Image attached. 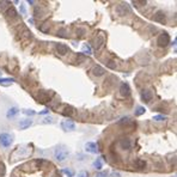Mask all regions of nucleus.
Returning <instances> with one entry per match:
<instances>
[{"label":"nucleus","mask_w":177,"mask_h":177,"mask_svg":"<svg viewBox=\"0 0 177 177\" xmlns=\"http://www.w3.org/2000/svg\"><path fill=\"white\" fill-rule=\"evenodd\" d=\"M68 156V150L65 146H59L54 151V157L58 162H64Z\"/></svg>","instance_id":"obj_1"},{"label":"nucleus","mask_w":177,"mask_h":177,"mask_svg":"<svg viewBox=\"0 0 177 177\" xmlns=\"http://www.w3.org/2000/svg\"><path fill=\"white\" fill-rule=\"evenodd\" d=\"M116 12L118 16H127L131 13V7L127 3H122L116 6Z\"/></svg>","instance_id":"obj_2"},{"label":"nucleus","mask_w":177,"mask_h":177,"mask_svg":"<svg viewBox=\"0 0 177 177\" xmlns=\"http://www.w3.org/2000/svg\"><path fill=\"white\" fill-rule=\"evenodd\" d=\"M157 43L159 47H166L169 43H170V36L166 34V32H163L159 35V37L157 40Z\"/></svg>","instance_id":"obj_3"},{"label":"nucleus","mask_w":177,"mask_h":177,"mask_svg":"<svg viewBox=\"0 0 177 177\" xmlns=\"http://www.w3.org/2000/svg\"><path fill=\"white\" fill-rule=\"evenodd\" d=\"M35 97H36L37 102H41V103H46V102H49V101H50L49 93H48L47 91H44V90L39 91L36 95H35Z\"/></svg>","instance_id":"obj_4"},{"label":"nucleus","mask_w":177,"mask_h":177,"mask_svg":"<svg viewBox=\"0 0 177 177\" xmlns=\"http://www.w3.org/2000/svg\"><path fill=\"white\" fill-rule=\"evenodd\" d=\"M0 144H1L4 147H9L12 144V136L7 133L0 134Z\"/></svg>","instance_id":"obj_5"},{"label":"nucleus","mask_w":177,"mask_h":177,"mask_svg":"<svg viewBox=\"0 0 177 177\" xmlns=\"http://www.w3.org/2000/svg\"><path fill=\"white\" fill-rule=\"evenodd\" d=\"M120 146H121L122 150H126V151L131 150V148H132V140H131L129 138H123V139H121V140H120Z\"/></svg>","instance_id":"obj_6"},{"label":"nucleus","mask_w":177,"mask_h":177,"mask_svg":"<svg viewBox=\"0 0 177 177\" xmlns=\"http://www.w3.org/2000/svg\"><path fill=\"white\" fill-rule=\"evenodd\" d=\"M104 41H105V39H104L103 35H97L96 39L93 40V47H95V49H99L103 46Z\"/></svg>","instance_id":"obj_7"},{"label":"nucleus","mask_w":177,"mask_h":177,"mask_svg":"<svg viewBox=\"0 0 177 177\" xmlns=\"http://www.w3.org/2000/svg\"><path fill=\"white\" fill-rule=\"evenodd\" d=\"M120 93L122 96H125V97H127V96L131 95V88H129V86H128L127 83H122L121 84V86H120Z\"/></svg>","instance_id":"obj_8"},{"label":"nucleus","mask_w":177,"mask_h":177,"mask_svg":"<svg viewBox=\"0 0 177 177\" xmlns=\"http://www.w3.org/2000/svg\"><path fill=\"white\" fill-rule=\"evenodd\" d=\"M55 49H56V51L59 53L60 55H65V54L68 53V47L66 44H64V43H56L55 44Z\"/></svg>","instance_id":"obj_9"},{"label":"nucleus","mask_w":177,"mask_h":177,"mask_svg":"<svg viewBox=\"0 0 177 177\" xmlns=\"http://www.w3.org/2000/svg\"><path fill=\"white\" fill-rule=\"evenodd\" d=\"M85 150L88 153H98V146L95 143H87L85 145Z\"/></svg>","instance_id":"obj_10"},{"label":"nucleus","mask_w":177,"mask_h":177,"mask_svg":"<svg viewBox=\"0 0 177 177\" xmlns=\"http://www.w3.org/2000/svg\"><path fill=\"white\" fill-rule=\"evenodd\" d=\"M16 154H18V158H25V157H28V156L30 154V150L22 147V148L16 150V151L13 152V156H16Z\"/></svg>","instance_id":"obj_11"},{"label":"nucleus","mask_w":177,"mask_h":177,"mask_svg":"<svg viewBox=\"0 0 177 177\" xmlns=\"http://www.w3.org/2000/svg\"><path fill=\"white\" fill-rule=\"evenodd\" d=\"M61 127L65 131H74L76 129V125H74L73 122H71V121H64V122H61Z\"/></svg>","instance_id":"obj_12"},{"label":"nucleus","mask_w":177,"mask_h":177,"mask_svg":"<svg viewBox=\"0 0 177 177\" xmlns=\"http://www.w3.org/2000/svg\"><path fill=\"white\" fill-rule=\"evenodd\" d=\"M74 113H76L74 108L71 107V105H66V107L64 108V110H62V115H65L67 117H72L74 115Z\"/></svg>","instance_id":"obj_13"},{"label":"nucleus","mask_w":177,"mask_h":177,"mask_svg":"<svg viewBox=\"0 0 177 177\" xmlns=\"http://www.w3.org/2000/svg\"><path fill=\"white\" fill-rule=\"evenodd\" d=\"M5 14L9 17L10 19H13V18H17V16H18V13H17V11H16V9L14 7H12V6H10L6 11H5Z\"/></svg>","instance_id":"obj_14"},{"label":"nucleus","mask_w":177,"mask_h":177,"mask_svg":"<svg viewBox=\"0 0 177 177\" xmlns=\"http://www.w3.org/2000/svg\"><path fill=\"white\" fill-rule=\"evenodd\" d=\"M154 21L158 22V23H163V24H164L165 21H166V19H165V14H164L162 11H158V12L154 14Z\"/></svg>","instance_id":"obj_15"},{"label":"nucleus","mask_w":177,"mask_h":177,"mask_svg":"<svg viewBox=\"0 0 177 177\" xmlns=\"http://www.w3.org/2000/svg\"><path fill=\"white\" fill-rule=\"evenodd\" d=\"M141 98H143V101H145L146 103H148L152 99V92L150 90H143V92H141Z\"/></svg>","instance_id":"obj_16"},{"label":"nucleus","mask_w":177,"mask_h":177,"mask_svg":"<svg viewBox=\"0 0 177 177\" xmlns=\"http://www.w3.org/2000/svg\"><path fill=\"white\" fill-rule=\"evenodd\" d=\"M92 73H93V76H96V77H102V76L105 73V71H104V68L101 67V66H95V67L92 68Z\"/></svg>","instance_id":"obj_17"},{"label":"nucleus","mask_w":177,"mask_h":177,"mask_svg":"<svg viewBox=\"0 0 177 177\" xmlns=\"http://www.w3.org/2000/svg\"><path fill=\"white\" fill-rule=\"evenodd\" d=\"M31 125H32V121L29 120V118L22 120V121L19 122V127H21V129H26V128H29Z\"/></svg>","instance_id":"obj_18"},{"label":"nucleus","mask_w":177,"mask_h":177,"mask_svg":"<svg viewBox=\"0 0 177 177\" xmlns=\"http://www.w3.org/2000/svg\"><path fill=\"white\" fill-rule=\"evenodd\" d=\"M12 83H14V79H12V78H0V84L4 86H9Z\"/></svg>","instance_id":"obj_19"},{"label":"nucleus","mask_w":177,"mask_h":177,"mask_svg":"<svg viewBox=\"0 0 177 177\" xmlns=\"http://www.w3.org/2000/svg\"><path fill=\"white\" fill-rule=\"evenodd\" d=\"M18 113H19V109H18V108H14V107H13V108L9 109V111L6 113V116H7V117H13V116H14L16 114H18Z\"/></svg>","instance_id":"obj_20"},{"label":"nucleus","mask_w":177,"mask_h":177,"mask_svg":"<svg viewBox=\"0 0 177 177\" xmlns=\"http://www.w3.org/2000/svg\"><path fill=\"white\" fill-rule=\"evenodd\" d=\"M134 166H135L136 169H144V168L146 166V163H145V161H141V159H138V161L134 163Z\"/></svg>","instance_id":"obj_21"},{"label":"nucleus","mask_w":177,"mask_h":177,"mask_svg":"<svg viewBox=\"0 0 177 177\" xmlns=\"http://www.w3.org/2000/svg\"><path fill=\"white\" fill-rule=\"evenodd\" d=\"M21 37H22V39H24V37H25V39H30V37H31V32H30L28 29L24 28V29H23V32H21Z\"/></svg>","instance_id":"obj_22"},{"label":"nucleus","mask_w":177,"mask_h":177,"mask_svg":"<svg viewBox=\"0 0 177 177\" xmlns=\"http://www.w3.org/2000/svg\"><path fill=\"white\" fill-rule=\"evenodd\" d=\"M105 65H107V67H109V68H111V69H115V68L117 67V65H116V62H115L114 60H108Z\"/></svg>","instance_id":"obj_23"},{"label":"nucleus","mask_w":177,"mask_h":177,"mask_svg":"<svg viewBox=\"0 0 177 177\" xmlns=\"http://www.w3.org/2000/svg\"><path fill=\"white\" fill-rule=\"evenodd\" d=\"M93 166H95V169H97V170H101L102 169V161L98 158V159H96L95 161V163H93Z\"/></svg>","instance_id":"obj_24"},{"label":"nucleus","mask_w":177,"mask_h":177,"mask_svg":"<svg viewBox=\"0 0 177 177\" xmlns=\"http://www.w3.org/2000/svg\"><path fill=\"white\" fill-rule=\"evenodd\" d=\"M144 113H145V108L138 107V108H136V111H135V115H136V116H140V115H143Z\"/></svg>","instance_id":"obj_25"},{"label":"nucleus","mask_w":177,"mask_h":177,"mask_svg":"<svg viewBox=\"0 0 177 177\" xmlns=\"http://www.w3.org/2000/svg\"><path fill=\"white\" fill-rule=\"evenodd\" d=\"M62 172H64L65 175H67L68 177H73V175H74V172H73L72 170H69V169H64Z\"/></svg>","instance_id":"obj_26"},{"label":"nucleus","mask_w":177,"mask_h":177,"mask_svg":"<svg viewBox=\"0 0 177 177\" xmlns=\"http://www.w3.org/2000/svg\"><path fill=\"white\" fill-rule=\"evenodd\" d=\"M132 121L128 118V117H125V118H122L121 121H118V125H126V123H131Z\"/></svg>","instance_id":"obj_27"},{"label":"nucleus","mask_w":177,"mask_h":177,"mask_svg":"<svg viewBox=\"0 0 177 177\" xmlns=\"http://www.w3.org/2000/svg\"><path fill=\"white\" fill-rule=\"evenodd\" d=\"M83 50H84V53H86V54H91V48H90V46L85 44V46L83 47Z\"/></svg>","instance_id":"obj_28"},{"label":"nucleus","mask_w":177,"mask_h":177,"mask_svg":"<svg viewBox=\"0 0 177 177\" xmlns=\"http://www.w3.org/2000/svg\"><path fill=\"white\" fill-rule=\"evenodd\" d=\"M9 1H0V11H4V9L9 5Z\"/></svg>","instance_id":"obj_29"},{"label":"nucleus","mask_w":177,"mask_h":177,"mask_svg":"<svg viewBox=\"0 0 177 177\" xmlns=\"http://www.w3.org/2000/svg\"><path fill=\"white\" fill-rule=\"evenodd\" d=\"M65 32H66L65 29H60V30L58 31V36H60V37H67L66 35H65Z\"/></svg>","instance_id":"obj_30"},{"label":"nucleus","mask_w":177,"mask_h":177,"mask_svg":"<svg viewBox=\"0 0 177 177\" xmlns=\"http://www.w3.org/2000/svg\"><path fill=\"white\" fill-rule=\"evenodd\" d=\"M165 118H166V117L163 116V115H157V116L153 117V120H156V121H164Z\"/></svg>","instance_id":"obj_31"},{"label":"nucleus","mask_w":177,"mask_h":177,"mask_svg":"<svg viewBox=\"0 0 177 177\" xmlns=\"http://www.w3.org/2000/svg\"><path fill=\"white\" fill-rule=\"evenodd\" d=\"M40 29H41V31H43V32H48V31H49V26H48V24L42 25Z\"/></svg>","instance_id":"obj_32"},{"label":"nucleus","mask_w":177,"mask_h":177,"mask_svg":"<svg viewBox=\"0 0 177 177\" xmlns=\"http://www.w3.org/2000/svg\"><path fill=\"white\" fill-rule=\"evenodd\" d=\"M43 122H44V123H53L54 121H53V117H51V116H47Z\"/></svg>","instance_id":"obj_33"},{"label":"nucleus","mask_w":177,"mask_h":177,"mask_svg":"<svg viewBox=\"0 0 177 177\" xmlns=\"http://www.w3.org/2000/svg\"><path fill=\"white\" fill-rule=\"evenodd\" d=\"M23 113H24L25 115H30V116L35 115V111H34V110H30V109H26V110H24Z\"/></svg>","instance_id":"obj_34"},{"label":"nucleus","mask_w":177,"mask_h":177,"mask_svg":"<svg viewBox=\"0 0 177 177\" xmlns=\"http://www.w3.org/2000/svg\"><path fill=\"white\" fill-rule=\"evenodd\" d=\"M5 173V166L3 163H0V176H3Z\"/></svg>","instance_id":"obj_35"},{"label":"nucleus","mask_w":177,"mask_h":177,"mask_svg":"<svg viewBox=\"0 0 177 177\" xmlns=\"http://www.w3.org/2000/svg\"><path fill=\"white\" fill-rule=\"evenodd\" d=\"M77 177H88V172H86V171H81V172H79V175H78Z\"/></svg>","instance_id":"obj_36"},{"label":"nucleus","mask_w":177,"mask_h":177,"mask_svg":"<svg viewBox=\"0 0 177 177\" xmlns=\"http://www.w3.org/2000/svg\"><path fill=\"white\" fill-rule=\"evenodd\" d=\"M107 176H108V172H105V171H104V172H101V173H98L96 177H107Z\"/></svg>","instance_id":"obj_37"},{"label":"nucleus","mask_w":177,"mask_h":177,"mask_svg":"<svg viewBox=\"0 0 177 177\" xmlns=\"http://www.w3.org/2000/svg\"><path fill=\"white\" fill-rule=\"evenodd\" d=\"M77 32H79V35H80V36H81V35H83V32H85V30L84 29H77Z\"/></svg>","instance_id":"obj_38"},{"label":"nucleus","mask_w":177,"mask_h":177,"mask_svg":"<svg viewBox=\"0 0 177 177\" xmlns=\"http://www.w3.org/2000/svg\"><path fill=\"white\" fill-rule=\"evenodd\" d=\"M111 176H113V177H120V173H118V172H113Z\"/></svg>","instance_id":"obj_39"},{"label":"nucleus","mask_w":177,"mask_h":177,"mask_svg":"<svg viewBox=\"0 0 177 177\" xmlns=\"http://www.w3.org/2000/svg\"><path fill=\"white\" fill-rule=\"evenodd\" d=\"M21 10H22V13H25V9H24V5L21 6Z\"/></svg>","instance_id":"obj_40"},{"label":"nucleus","mask_w":177,"mask_h":177,"mask_svg":"<svg viewBox=\"0 0 177 177\" xmlns=\"http://www.w3.org/2000/svg\"><path fill=\"white\" fill-rule=\"evenodd\" d=\"M41 115H43V114H48V110H44V111H42V113H40Z\"/></svg>","instance_id":"obj_41"}]
</instances>
